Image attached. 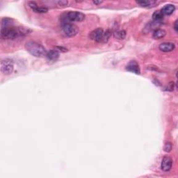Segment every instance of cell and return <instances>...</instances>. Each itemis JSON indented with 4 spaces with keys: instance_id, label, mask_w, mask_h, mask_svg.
I'll return each mask as SVG.
<instances>
[{
    "instance_id": "obj_20",
    "label": "cell",
    "mask_w": 178,
    "mask_h": 178,
    "mask_svg": "<svg viewBox=\"0 0 178 178\" xmlns=\"http://www.w3.org/2000/svg\"><path fill=\"white\" fill-rule=\"evenodd\" d=\"M174 83L173 82H171V83L168 84V86H167V90L170 91H173V89H174Z\"/></svg>"
},
{
    "instance_id": "obj_13",
    "label": "cell",
    "mask_w": 178,
    "mask_h": 178,
    "mask_svg": "<svg viewBox=\"0 0 178 178\" xmlns=\"http://www.w3.org/2000/svg\"><path fill=\"white\" fill-rule=\"evenodd\" d=\"M166 35V32L165 30H164L162 29H156L155 31L153 33L152 37L155 38V39H161V38H163L165 35Z\"/></svg>"
},
{
    "instance_id": "obj_18",
    "label": "cell",
    "mask_w": 178,
    "mask_h": 178,
    "mask_svg": "<svg viewBox=\"0 0 178 178\" xmlns=\"http://www.w3.org/2000/svg\"><path fill=\"white\" fill-rule=\"evenodd\" d=\"M172 148V143H170V142H167V143L165 144V146H164V151H165V152H169L171 151Z\"/></svg>"
},
{
    "instance_id": "obj_9",
    "label": "cell",
    "mask_w": 178,
    "mask_h": 178,
    "mask_svg": "<svg viewBox=\"0 0 178 178\" xmlns=\"http://www.w3.org/2000/svg\"><path fill=\"white\" fill-rule=\"evenodd\" d=\"M175 48V45L174 43H171V42H166L161 43L159 46V48L161 52H172V50H174V49Z\"/></svg>"
},
{
    "instance_id": "obj_12",
    "label": "cell",
    "mask_w": 178,
    "mask_h": 178,
    "mask_svg": "<svg viewBox=\"0 0 178 178\" xmlns=\"http://www.w3.org/2000/svg\"><path fill=\"white\" fill-rule=\"evenodd\" d=\"M139 5H140L142 7H145V8H152L155 6L157 4L158 2L157 1H139V2H136Z\"/></svg>"
},
{
    "instance_id": "obj_3",
    "label": "cell",
    "mask_w": 178,
    "mask_h": 178,
    "mask_svg": "<svg viewBox=\"0 0 178 178\" xmlns=\"http://www.w3.org/2000/svg\"><path fill=\"white\" fill-rule=\"evenodd\" d=\"M62 29L64 31V34L68 37H73L77 34L78 33V27L75 24L70 23L69 22L68 23H63Z\"/></svg>"
},
{
    "instance_id": "obj_7",
    "label": "cell",
    "mask_w": 178,
    "mask_h": 178,
    "mask_svg": "<svg viewBox=\"0 0 178 178\" xmlns=\"http://www.w3.org/2000/svg\"><path fill=\"white\" fill-rule=\"evenodd\" d=\"M126 69L131 72L136 74V75H139L141 72L140 67L136 61H131L126 66Z\"/></svg>"
},
{
    "instance_id": "obj_22",
    "label": "cell",
    "mask_w": 178,
    "mask_h": 178,
    "mask_svg": "<svg viewBox=\"0 0 178 178\" xmlns=\"http://www.w3.org/2000/svg\"><path fill=\"white\" fill-rule=\"evenodd\" d=\"M102 1H93V3L95 4H96V5H99V4H102Z\"/></svg>"
},
{
    "instance_id": "obj_11",
    "label": "cell",
    "mask_w": 178,
    "mask_h": 178,
    "mask_svg": "<svg viewBox=\"0 0 178 178\" xmlns=\"http://www.w3.org/2000/svg\"><path fill=\"white\" fill-rule=\"evenodd\" d=\"M175 7L174 5L172 4H166L164 6L162 9H161V13H163V15H170L172 14V13L175 11Z\"/></svg>"
},
{
    "instance_id": "obj_2",
    "label": "cell",
    "mask_w": 178,
    "mask_h": 178,
    "mask_svg": "<svg viewBox=\"0 0 178 178\" xmlns=\"http://www.w3.org/2000/svg\"><path fill=\"white\" fill-rule=\"evenodd\" d=\"M19 36H21L18 27H9L1 29V37L4 40H15Z\"/></svg>"
},
{
    "instance_id": "obj_5",
    "label": "cell",
    "mask_w": 178,
    "mask_h": 178,
    "mask_svg": "<svg viewBox=\"0 0 178 178\" xmlns=\"http://www.w3.org/2000/svg\"><path fill=\"white\" fill-rule=\"evenodd\" d=\"M65 15H66L67 20L69 22H72V23L74 22L79 23L85 19V15L84 13L78 11H70L67 13Z\"/></svg>"
},
{
    "instance_id": "obj_1",
    "label": "cell",
    "mask_w": 178,
    "mask_h": 178,
    "mask_svg": "<svg viewBox=\"0 0 178 178\" xmlns=\"http://www.w3.org/2000/svg\"><path fill=\"white\" fill-rule=\"evenodd\" d=\"M25 48L28 52L35 57H43L47 54V51L45 48L40 43L34 41H29L25 44Z\"/></svg>"
},
{
    "instance_id": "obj_19",
    "label": "cell",
    "mask_w": 178,
    "mask_h": 178,
    "mask_svg": "<svg viewBox=\"0 0 178 178\" xmlns=\"http://www.w3.org/2000/svg\"><path fill=\"white\" fill-rule=\"evenodd\" d=\"M57 4H58L60 6H65L68 5V1H59V2H57Z\"/></svg>"
},
{
    "instance_id": "obj_21",
    "label": "cell",
    "mask_w": 178,
    "mask_h": 178,
    "mask_svg": "<svg viewBox=\"0 0 178 178\" xmlns=\"http://www.w3.org/2000/svg\"><path fill=\"white\" fill-rule=\"evenodd\" d=\"M174 29H175V31H177V30H178V26H177V20L175 21V24H174Z\"/></svg>"
},
{
    "instance_id": "obj_10",
    "label": "cell",
    "mask_w": 178,
    "mask_h": 178,
    "mask_svg": "<svg viewBox=\"0 0 178 178\" xmlns=\"http://www.w3.org/2000/svg\"><path fill=\"white\" fill-rule=\"evenodd\" d=\"M60 54L58 50H52L47 52L46 57H47L49 61H56L57 59L59 58Z\"/></svg>"
},
{
    "instance_id": "obj_6",
    "label": "cell",
    "mask_w": 178,
    "mask_h": 178,
    "mask_svg": "<svg viewBox=\"0 0 178 178\" xmlns=\"http://www.w3.org/2000/svg\"><path fill=\"white\" fill-rule=\"evenodd\" d=\"M172 166V159L169 156H164L161 164V168L165 172H168L171 171Z\"/></svg>"
},
{
    "instance_id": "obj_8",
    "label": "cell",
    "mask_w": 178,
    "mask_h": 178,
    "mask_svg": "<svg viewBox=\"0 0 178 178\" xmlns=\"http://www.w3.org/2000/svg\"><path fill=\"white\" fill-rule=\"evenodd\" d=\"M103 33H104V31L102 28H97L90 33L89 38H91V40H93L96 41V42L97 43H100Z\"/></svg>"
},
{
    "instance_id": "obj_14",
    "label": "cell",
    "mask_w": 178,
    "mask_h": 178,
    "mask_svg": "<svg viewBox=\"0 0 178 178\" xmlns=\"http://www.w3.org/2000/svg\"><path fill=\"white\" fill-rule=\"evenodd\" d=\"M111 35V31L109 29H107L106 31H104L103 34L101 38L100 43H106L108 42L109 38H110Z\"/></svg>"
},
{
    "instance_id": "obj_15",
    "label": "cell",
    "mask_w": 178,
    "mask_h": 178,
    "mask_svg": "<svg viewBox=\"0 0 178 178\" xmlns=\"http://www.w3.org/2000/svg\"><path fill=\"white\" fill-rule=\"evenodd\" d=\"M114 37L118 40H124L126 37V31L124 30H119L114 32Z\"/></svg>"
},
{
    "instance_id": "obj_4",
    "label": "cell",
    "mask_w": 178,
    "mask_h": 178,
    "mask_svg": "<svg viewBox=\"0 0 178 178\" xmlns=\"http://www.w3.org/2000/svg\"><path fill=\"white\" fill-rule=\"evenodd\" d=\"M14 70V64L10 59L2 60L1 62V71L4 75H10Z\"/></svg>"
},
{
    "instance_id": "obj_16",
    "label": "cell",
    "mask_w": 178,
    "mask_h": 178,
    "mask_svg": "<svg viewBox=\"0 0 178 178\" xmlns=\"http://www.w3.org/2000/svg\"><path fill=\"white\" fill-rule=\"evenodd\" d=\"M164 18L163 13H161V10H157L152 14V19L155 22H157L159 23L160 20H161Z\"/></svg>"
},
{
    "instance_id": "obj_17",
    "label": "cell",
    "mask_w": 178,
    "mask_h": 178,
    "mask_svg": "<svg viewBox=\"0 0 178 178\" xmlns=\"http://www.w3.org/2000/svg\"><path fill=\"white\" fill-rule=\"evenodd\" d=\"M13 24V20L9 18H4L2 20V28L4 27H11Z\"/></svg>"
}]
</instances>
